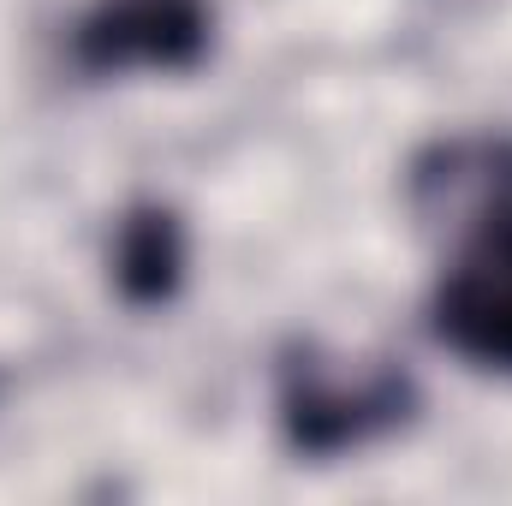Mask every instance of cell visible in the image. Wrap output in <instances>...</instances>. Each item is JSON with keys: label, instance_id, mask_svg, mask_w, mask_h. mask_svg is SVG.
I'll list each match as a JSON object with an SVG mask.
<instances>
[{"label": "cell", "instance_id": "3", "mask_svg": "<svg viewBox=\"0 0 512 506\" xmlns=\"http://www.w3.org/2000/svg\"><path fill=\"white\" fill-rule=\"evenodd\" d=\"M209 0H96L78 24V60L90 72L126 66H197L209 54Z\"/></svg>", "mask_w": 512, "mask_h": 506}, {"label": "cell", "instance_id": "1", "mask_svg": "<svg viewBox=\"0 0 512 506\" xmlns=\"http://www.w3.org/2000/svg\"><path fill=\"white\" fill-rule=\"evenodd\" d=\"M411 411V381L387 364L298 352L280 376V417L298 453H346Z\"/></svg>", "mask_w": 512, "mask_h": 506}, {"label": "cell", "instance_id": "2", "mask_svg": "<svg viewBox=\"0 0 512 506\" xmlns=\"http://www.w3.org/2000/svg\"><path fill=\"white\" fill-rule=\"evenodd\" d=\"M435 328L453 352L489 370H512V209L471 233L435 298Z\"/></svg>", "mask_w": 512, "mask_h": 506}, {"label": "cell", "instance_id": "5", "mask_svg": "<svg viewBox=\"0 0 512 506\" xmlns=\"http://www.w3.org/2000/svg\"><path fill=\"white\" fill-rule=\"evenodd\" d=\"M179 268H185L179 221L167 209H131L126 227H120V251H114V274H120L126 298L161 304L179 286Z\"/></svg>", "mask_w": 512, "mask_h": 506}, {"label": "cell", "instance_id": "4", "mask_svg": "<svg viewBox=\"0 0 512 506\" xmlns=\"http://www.w3.org/2000/svg\"><path fill=\"white\" fill-rule=\"evenodd\" d=\"M417 197L429 215H477L495 221L512 209V143H453L417 173Z\"/></svg>", "mask_w": 512, "mask_h": 506}]
</instances>
